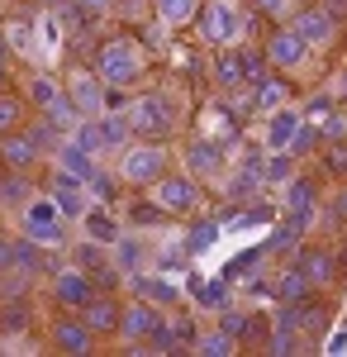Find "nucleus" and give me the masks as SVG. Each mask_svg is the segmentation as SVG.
<instances>
[{
	"mask_svg": "<svg viewBox=\"0 0 347 357\" xmlns=\"http://www.w3.org/2000/svg\"><path fill=\"white\" fill-rule=\"evenodd\" d=\"M286 172H291V158H271L267 162V181H281Z\"/></svg>",
	"mask_w": 347,
	"mask_h": 357,
	"instance_id": "39",
	"label": "nucleus"
},
{
	"mask_svg": "<svg viewBox=\"0 0 347 357\" xmlns=\"http://www.w3.org/2000/svg\"><path fill=\"white\" fill-rule=\"evenodd\" d=\"M205 243H214V224H200V229L190 234V248H205Z\"/></svg>",
	"mask_w": 347,
	"mask_h": 357,
	"instance_id": "42",
	"label": "nucleus"
},
{
	"mask_svg": "<svg viewBox=\"0 0 347 357\" xmlns=\"http://www.w3.org/2000/svg\"><path fill=\"white\" fill-rule=\"evenodd\" d=\"M157 324H162V314L148 301L119 310V333H124V338H153V329H157Z\"/></svg>",
	"mask_w": 347,
	"mask_h": 357,
	"instance_id": "7",
	"label": "nucleus"
},
{
	"mask_svg": "<svg viewBox=\"0 0 347 357\" xmlns=\"http://www.w3.org/2000/svg\"><path fill=\"white\" fill-rule=\"evenodd\" d=\"M309 119H314V124H323V119H333V100H314V105H309Z\"/></svg>",
	"mask_w": 347,
	"mask_h": 357,
	"instance_id": "38",
	"label": "nucleus"
},
{
	"mask_svg": "<svg viewBox=\"0 0 347 357\" xmlns=\"http://www.w3.org/2000/svg\"><path fill=\"white\" fill-rule=\"evenodd\" d=\"M33 100H38V110H48V105H53V100H57V86H53V82H43V77H38V82H33Z\"/></svg>",
	"mask_w": 347,
	"mask_h": 357,
	"instance_id": "36",
	"label": "nucleus"
},
{
	"mask_svg": "<svg viewBox=\"0 0 347 357\" xmlns=\"http://www.w3.org/2000/svg\"><path fill=\"white\" fill-rule=\"evenodd\" d=\"M157 15L167 20V24H181V20L195 15V0H157Z\"/></svg>",
	"mask_w": 347,
	"mask_h": 357,
	"instance_id": "22",
	"label": "nucleus"
},
{
	"mask_svg": "<svg viewBox=\"0 0 347 357\" xmlns=\"http://www.w3.org/2000/svg\"><path fill=\"white\" fill-rule=\"evenodd\" d=\"M77 5H81V10H91V15H100V10H105L109 0H77Z\"/></svg>",
	"mask_w": 347,
	"mask_h": 357,
	"instance_id": "46",
	"label": "nucleus"
},
{
	"mask_svg": "<svg viewBox=\"0 0 347 357\" xmlns=\"http://www.w3.org/2000/svg\"><path fill=\"white\" fill-rule=\"evenodd\" d=\"M195 181L190 176H157V205L162 210H190L195 205Z\"/></svg>",
	"mask_w": 347,
	"mask_h": 357,
	"instance_id": "6",
	"label": "nucleus"
},
{
	"mask_svg": "<svg viewBox=\"0 0 347 357\" xmlns=\"http://www.w3.org/2000/svg\"><path fill=\"white\" fill-rule=\"evenodd\" d=\"M124 176L138 181V186H143V181H157L162 176V153L157 148H134V153L124 158Z\"/></svg>",
	"mask_w": 347,
	"mask_h": 357,
	"instance_id": "12",
	"label": "nucleus"
},
{
	"mask_svg": "<svg viewBox=\"0 0 347 357\" xmlns=\"http://www.w3.org/2000/svg\"><path fill=\"white\" fill-rule=\"evenodd\" d=\"M309 291H314V281L300 272V267H291V272L276 281V296H281V301H291V305H304V301H309Z\"/></svg>",
	"mask_w": 347,
	"mask_h": 357,
	"instance_id": "16",
	"label": "nucleus"
},
{
	"mask_svg": "<svg viewBox=\"0 0 347 357\" xmlns=\"http://www.w3.org/2000/svg\"><path fill=\"white\" fill-rule=\"evenodd\" d=\"M214 77H219L224 86H238V77H242V57H238V53H233V57L224 53V57H219V67H214Z\"/></svg>",
	"mask_w": 347,
	"mask_h": 357,
	"instance_id": "27",
	"label": "nucleus"
},
{
	"mask_svg": "<svg viewBox=\"0 0 347 357\" xmlns=\"http://www.w3.org/2000/svg\"><path fill=\"white\" fill-rule=\"evenodd\" d=\"M291 210H314V186H291Z\"/></svg>",
	"mask_w": 347,
	"mask_h": 357,
	"instance_id": "35",
	"label": "nucleus"
},
{
	"mask_svg": "<svg viewBox=\"0 0 347 357\" xmlns=\"http://www.w3.org/2000/svg\"><path fill=\"white\" fill-rule=\"evenodd\" d=\"M304 53H309V43H304L295 29H281V33L271 38V48H267V62H276V67H300Z\"/></svg>",
	"mask_w": 347,
	"mask_h": 357,
	"instance_id": "8",
	"label": "nucleus"
},
{
	"mask_svg": "<svg viewBox=\"0 0 347 357\" xmlns=\"http://www.w3.org/2000/svg\"><path fill=\"white\" fill-rule=\"evenodd\" d=\"M295 267H300V272L319 286V281H328V276H333V257H328V252H319V248H304V252L295 257Z\"/></svg>",
	"mask_w": 347,
	"mask_h": 357,
	"instance_id": "17",
	"label": "nucleus"
},
{
	"mask_svg": "<svg viewBox=\"0 0 347 357\" xmlns=\"http://www.w3.org/2000/svg\"><path fill=\"white\" fill-rule=\"evenodd\" d=\"M100 138H105V143H124V138H129V124H124L119 114H109V119H100Z\"/></svg>",
	"mask_w": 347,
	"mask_h": 357,
	"instance_id": "28",
	"label": "nucleus"
},
{
	"mask_svg": "<svg viewBox=\"0 0 347 357\" xmlns=\"http://www.w3.org/2000/svg\"><path fill=\"white\" fill-rule=\"evenodd\" d=\"M15 262H20V267H29V272H33V267H38V262H43V252H38V243H33V238H24V243H15Z\"/></svg>",
	"mask_w": 347,
	"mask_h": 357,
	"instance_id": "29",
	"label": "nucleus"
},
{
	"mask_svg": "<svg viewBox=\"0 0 347 357\" xmlns=\"http://www.w3.org/2000/svg\"><path fill=\"white\" fill-rule=\"evenodd\" d=\"M24 324H29V310H24V305L5 310V329H24Z\"/></svg>",
	"mask_w": 347,
	"mask_h": 357,
	"instance_id": "37",
	"label": "nucleus"
},
{
	"mask_svg": "<svg viewBox=\"0 0 347 357\" xmlns=\"http://www.w3.org/2000/svg\"><path fill=\"white\" fill-rule=\"evenodd\" d=\"M295 238H300V229H295V224H281V229L271 234V243H267V248H271V252H286Z\"/></svg>",
	"mask_w": 347,
	"mask_h": 357,
	"instance_id": "33",
	"label": "nucleus"
},
{
	"mask_svg": "<svg viewBox=\"0 0 347 357\" xmlns=\"http://www.w3.org/2000/svg\"><path fill=\"white\" fill-rule=\"evenodd\" d=\"M134 220H138V224H157V220H162V205H138Z\"/></svg>",
	"mask_w": 347,
	"mask_h": 357,
	"instance_id": "41",
	"label": "nucleus"
},
{
	"mask_svg": "<svg viewBox=\"0 0 347 357\" xmlns=\"http://www.w3.org/2000/svg\"><path fill=\"white\" fill-rule=\"evenodd\" d=\"M0 57H5V38H0Z\"/></svg>",
	"mask_w": 347,
	"mask_h": 357,
	"instance_id": "50",
	"label": "nucleus"
},
{
	"mask_svg": "<svg viewBox=\"0 0 347 357\" xmlns=\"http://www.w3.org/2000/svg\"><path fill=\"white\" fill-rule=\"evenodd\" d=\"M200 305L224 310V305H229V276H219V281H210V286H200Z\"/></svg>",
	"mask_w": 347,
	"mask_h": 357,
	"instance_id": "23",
	"label": "nucleus"
},
{
	"mask_svg": "<svg viewBox=\"0 0 347 357\" xmlns=\"http://www.w3.org/2000/svg\"><path fill=\"white\" fill-rule=\"evenodd\" d=\"M281 100H286V86H281V82H267V77H262V82H257V105H262V110H276Z\"/></svg>",
	"mask_w": 347,
	"mask_h": 357,
	"instance_id": "25",
	"label": "nucleus"
},
{
	"mask_svg": "<svg viewBox=\"0 0 347 357\" xmlns=\"http://www.w3.org/2000/svg\"><path fill=\"white\" fill-rule=\"evenodd\" d=\"M15 124H20V105H15L10 96H0V134H10Z\"/></svg>",
	"mask_w": 347,
	"mask_h": 357,
	"instance_id": "34",
	"label": "nucleus"
},
{
	"mask_svg": "<svg viewBox=\"0 0 347 357\" xmlns=\"http://www.w3.org/2000/svg\"><path fill=\"white\" fill-rule=\"evenodd\" d=\"M233 33H238V15H233L224 0H210L205 15H200V38H205V43H229Z\"/></svg>",
	"mask_w": 347,
	"mask_h": 357,
	"instance_id": "3",
	"label": "nucleus"
},
{
	"mask_svg": "<svg viewBox=\"0 0 347 357\" xmlns=\"http://www.w3.org/2000/svg\"><path fill=\"white\" fill-rule=\"evenodd\" d=\"M95 77L105 86H124L138 77V48L129 43V38H114V43H105L100 53H95Z\"/></svg>",
	"mask_w": 347,
	"mask_h": 357,
	"instance_id": "1",
	"label": "nucleus"
},
{
	"mask_svg": "<svg viewBox=\"0 0 347 357\" xmlns=\"http://www.w3.org/2000/svg\"><path fill=\"white\" fill-rule=\"evenodd\" d=\"M124 105H129V96H124V86H105V96H100V110L119 114Z\"/></svg>",
	"mask_w": 347,
	"mask_h": 357,
	"instance_id": "31",
	"label": "nucleus"
},
{
	"mask_svg": "<svg viewBox=\"0 0 347 357\" xmlns=\"http://www.w3.org/2000/svg\"><path fill=\"white\" fill-rule=\"evenodd\" d=\"M224 329L233 333V338H242L247 333V314H224Z\"/></svg>",
	"mask_w": 347,
	"mask_h": 357,
	"instance_id": "40",
	"label": "nucleus"
},
{
	"mask_svg": "<svg viewBox=\"0 0 347 357\" xmlns=\"http://www.w3.org/2000/svg\"><path fill=\"white\" fill-rule=\"evenodd\" d=\"M81 319L91 324V333H114V324H119V305L105 301V296H91V305L81 310Z\"/></svg>",
	"mask_w": 347,
	"mask_h": 357,
	"instance_id": "14",
	"label": "nucleus"
},
{
	"mask_svg": "<svg viewBox=\"0 0 347 357\" xmlns=\"http://www.w3.org/2000/svg\"><path fill=\"white\" fill-rule=\"evenodd\" d=\"M0 86H5V57H0Z\"/></svg>",
	"mask_w": 347,
	"mask_h": 357,
	"instance_id": "49",
	"label": "nucleus"
},
{
	"mask_svg": "<svg viewBox=\"0 0 347 357\" xmlns=\"http://www.w3.org/2000/svg\"><path fill=\"white\" fill-rule=\"evenodd\" d=\"M328 162L338 167V172H347V148H333V153H328Z\"/></svg>",
	"mask_w": 347,
	"mask_h": 357,
	"instance_id": "44",
	"label": "nucleus"
},
{
	"mask_svg": "<svg viewBox=\"0 0 347 357\" xmlns=\"http://www.w3.org/2000/svg\"><path fill=\"white\" fill-rule=\"evenodd\" d=\"M91 338H95V333H91L86 319H57V324H53V343L62 348V353H86Z\"/></svg>",
	"mask_w": 347,
	"mask_h": 357,
	"instance_id": "11",
	"label": "nucleus"
},
{
	"mask_svg": "<svg viewBox=\"0 0 347 357\" xmlns=\"http://www.w3.org/2000/svg\"><path fill=\"white\" fill-rule=\"evenodd\" d=\"M67 91H72V100H77V110H81V114H95V110H100V96H105V86H100V77H95V72H72Z\"/></svg>",
	"mask_w": 347,
	"mask_h": 357,
	"instance_id": "10",
	"label": "nucleus"
},
{
	"mask_svg": "<svg viewBox=\"0 0 347 357\" xmlns=\"http://www.w3.org/2000/svg\"><path fill=\"white\" fill-rule=\"evenodd\" d=\"M257 5H262V10H271V15H281V10H286V0H257Z\"/></svg>",
	"mask_w": 347,
	"mask_h": 357,
	"instance_id": "47",
	"label": "nucleus"
},
{
	"mask_svg": "<svg viewBox=\"0 0 347 357\" xmlns=\"http://www.w3.org/2000/svg\"><path fill=\"white\" fill-rule=\"evenodd\" d=\"M53 296H57V305H67V310H86L95 291H91V276L86 272H62L53 281Z\"/></svg>",
	"mask_w": 347,
	"mask_h": 357,
	"instance_id": "4",
	"label": "nucleus"
},
{
	"mask_svg": "<svg viewBox=\"0 0 347 357\" xmlns=\"http://www.w3.org/2000/svg\"><path fill=\"white\" fill-rule=\"evenodd\" d=\"M295 33H300L304 43H328V38H333V20H328L323 10H304V15L295 20Z\"/></svg>",
	"mask_w": 347,
	"mask_h": 357,
	"instance_id": "15",
	"label": "nucleus"
},
{
	"mask_svg": "<svg viewBox=\"0 0 347 357\" xmlns=\"http://www.w3.org/2000/svg\"><path fill=\"white\" fill-rule=\"evenodd\" d=\"M24 195H29L24 176H0V205H20Z\"/></svg>",
	"mask_w": 347,
	"mask_h": 357,
	"instance_id": "24",
	"label": "nucleus"
},
{
	"mask_svg": "<svg viewBox=\"0 0 347 357\" xmlns=\"http://www.w3.org/2000/svg\"><path fill=\"white\" fill-rule=\"evenodd\" d=\"M15 267V243H0V272Z\"/></svg>",
	"mask_w": 347,
	"mask_h": 357,
	"instance_id": "43",
	"label": "nucleus"
},
{
	"mask_svg": "<svg viewBox=\"0 0 347 357\" xmlns=\"http://www.w3.org/2000/svg\"><path fill=\"white\" fill-rule=\"evenodd\" d=\"M0 162H10L15 172H24V167L38 162V143L29 134H0Z\"/></svg>",
	"mask_w": 347,
	"mask_h": 357,
	"instance_id": "9",
	"label": "nucleus"
},
{
	"mask_svg": "<svg viewBox=\"0 0 347 357\" xmlns=\"http://www.w3.org/2000/svg\"><path fill=\"white\" fill-rule=\"evenodd\" d=\"M295 124H300V119H295L291 110H286V114H271V124H267V148H276V153H281V148L291 143Z\"/></svg>",
	"mask_w": 347,
	"mask_h": 357,
	"instance_id": "18",
	"label": "nucleus"
},
{
	"mask_svg": "<svg viewBox=\"0 0 347 357\" xmlns=\"http://www.w3.org/2000/svg\"><path fill=\"white\" fill-rule=\"evenodd\" d=\"M186 162H190V172H214L219 167V148L214 143H190Z\"/></svg>",
	"mask_w": 347,
	"mask_h": 357,
	"instance_id": "20",
	"label": "nucleus"
},
{
	"mask_svg": "<svg viewBox=\"0 0 347 357\" xmlns=\"http://www.w3.org/2000/svg\"><path fill=\"white\" fill-rule=\"evenodd\" d=\"M24 234L43 248H57L62 243V210H57L53 200H29L24 205Z\"/></svg>",
	"mask_w": 347,
	"mask_h": 357,
	"instance_id": "2",
	"label": "nucleus"
},
{
	"mask_svg": "<svg viewBox=\"0 0 347 357\" xmlns=\"http://www.w3.org/2000/svg\"><path fill=\"white\" fill-rule=\"evenodd\" d=\"M53 205L62 210V215H67V220H77V215H86V200H81V191L72 186V181H67V186L57 191V200H53Z\"/></svg>",
	"mask_w": 347,
	"mask_h": 357,
	"instance_id": "21",
	"label": "nucleus"
},
{
	"mask_svg": "<svg viewBox=\"0 0 347 357\" xmlns=\"http://www.w3.org/2000/svg\"><path fill=\"white\" fill-rule=\"evenodd\" d=\"M77 143L86 153H95V148H105V138H100V124H81L77 129Z\"/></svg>",
	"mask_w": 347,
	"mask_h": 357,
	"instance_id": "32",
	"label": "nucleus"
},
{
	"mask_svg": "<svg viewBox=\"0 0 347 357\" xmlns=\"http://www.w3.org/2000/svg\"><path fill=\"white\" fill-rule=\"evenodd\" d=\"M138 291H143V301H157V305H176V296H181V291H176L171 281H162V276H143Z\"/></svg>",
	"mask_w": 347,
	"mask_h": 357,
	"instance_id": "19",
	"label": "nucleus"
},
{
	"mask_svg": "<svg viewBox=\"0 0 347 357\" xmlns=\"http://www.w3.org/2000/svg\"><path fill=\"white\" fill-rule=\"evenodd\" d=\"M119 257H124V267H134V262H138V248L124 243V248H119Z\"/></svg>",
	"mask_w": 347,
	"mask_h": 357,
	"instance_id": "45",
	"label": "nucleus"
},
{
	"mask_svg": "<svg viewBox=\"0 0 347 357\" xmlns=\"http://www.w3.org/2000/svg\"><path fill=\"white\" fill-rule=\"evenodd\" d=\"M57 162H62V181H72V186H81V181L95 176V158H91L81 143H62V148H57Z\"/></svg>",
	"mask_w": 347,
	"mask_h": 357,
	"instance_id": "5",
	"label": "nucleus"
},
{
	"mask_svg": "<svg viewBox=\"0 0 347 357\" xmlns=\"http://www.w3.org/2000/svg\"><path fill=\"white\" fill-rule=\"evenodd\" d=\"M86 229H91V238H100V243H114V238H119L114 220H105L100 210H95V215H86Z\"/></svg>",
	"mask_w": 347,
	"mask_h": 357,
	"instance_id": "26",
	"label": "nucleus"
},
{
	"mask_svg": "<svg viewBox=\"0 0 347 357\" xmlns=\"http://www.w3.org/2000/svg\"><path fill=\"white\" fill-rule=\"evenodd\" d=\"M138 124L148 129V134H171V110H167V100L162 96H148V100H138Z\"/></svg>",
	"mask_w": 347,
	"mask_h": 357,
	"instance_id": "13",
	"label": "nucleus"
},
{
	"mask_svg": "<svg viewBox=\"0 0 347 357\" xmlns=\"http://www.w3.org/2000/svg\"><path fill=\"white\" fill-rule=\"evenodd\" d=\"M233 343H238V338L224 329V333H214V338H205V343H195V348H200V353H233Z\"/></svg>",
	"mask_w": 347,
	"mask_h": 357,
	"instance_id": "30",
	"label": "nucleus"
},
{
	"mask_svg": "<svg viewBox=\"0 0 347 357\" xmlns=\"http://www.w3.org/2000/svg\"><path fill=\"white\" fill-rule=\"evenodd\" d=\"M338 215H343V220H347V191L338 195Z\"/></svg>",
	"mask_w": 347,
	"mask_h": 357,
	"instance_id": "48",
	"label": "nucleus"
}]
</instances>
